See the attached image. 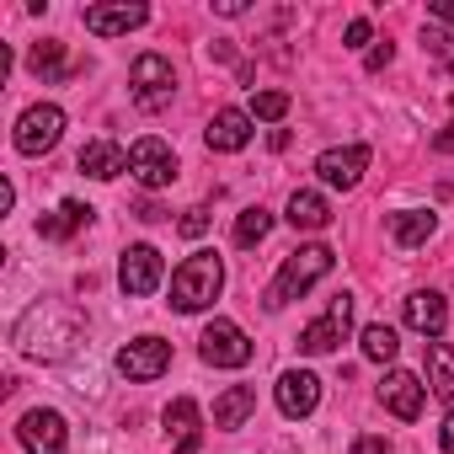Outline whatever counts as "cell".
<instances>
[{
	"instance_id": "1",
	"label": "cell",
	"mask_w": 454,
	"mask_h": 454,
	"mask_svg": "<svg viewBox=\"0 0 454 454\" xmlns=\"http://www.w3.org/2000/svg\"><path fill=\"white\" fill-rule=\"evenodd\" d=\"M219 289H224V262H219L214 252H192V257L171 273V310L198 316V310H208V305L219 300Z\"/></svg>"
},
{
	"instance_id": "2",
	"label": "cell",
	"mask_w": 454,
	"mask_h": 454,
	"mask_svg": "<svg viewBox=\"0 0 454 454\" xmlns=\"http://www.w3.org/2000/svg\"><path fill=\"white\" fill-rule=\"evenodd\" d=\"M332 262H337V252L332 247H300V252H289L284 257V268H278V278L268 284V305L273 310H284L289 300H300V294H310L326 273H332Z\"/></svg>"
},
{
	"instance_id": "3",
	"label": "cell",
	"mask_w": 454,
	"mask_h": 454,
	"mask_svg": "<svg viewBox=\"0 0 454 454\" xmlns=\"http://www.w3.org/2000/svg\"><path fill=\"white\" fill-rule=\"evenodd\" d=\"M198 353H203V364H214V369H247V364H252V337H247L236 321H208L203 337H198Z\"/></svg>"
},
{
	"instance_id": "4",
	"label": "cell",
	"mask_w": 454,
	"mask_h": 454,
	"mask_svg": "<svg viewBox=\"0 0 454 454\" xmlns=\"http://www.w3.org/2000/svg\"><path fill=\"white\" fill-rule=\"evenodd\" d=\"M59 134H65V113L54 107V102H33L22 118H17V150L22 155H49L54 145H59Z\"/></svg>"
},
{
	"instance_id": "5",
	"label": "cell",
	"mask_w": 454,
	"mask_h": 454,
	"mask_svg": "<svg viewBox=\"0 0 454 454\" xmlns=\"http://www.w3.org/2000/svg\"><path fill=\"white\" fill-rule=\"evenodd\" d=\"M129 86H134V102L139 107H166L171 91H176V70L160 54H139L134 70H129Z\"/></svg>"
},
{
	"instance_id": "6",
	"label": "cell",
	"mask_w": 454,
	"mask_h": 454,
	"mask_svg": "<svg viewBox=\"0 0 454 454\" xmlns=\"http://www.w3.org/2000/svg\"><path fill=\"white\" fill-rule=\"evenodd\" d=\"M348 326H353V300H348V294H337V300L326 305V316H321V321H310V326L300 332V353H310V358L337 353V348H342V337H348Z\"/></svg>"
},
{
	"instance_id": "7",
	"label": "cell",
	"mask_w": 454,
	"mask_h": 454,
	"mask_svg": "<svg viewBox=\"0 0 454 454\" xmlns=\"http://www.w3.org/2000/svg\"><path fill=\"white\" fill-rule=\"evenodd\" d=\"M129 171H134V182L139 187H171V176H176V155H171V145L166 139H134L129 145Z\"/></svg>"
},
{
	"instance_id": "8",
	"label": "cell",
	"mask_w": 454,
	"mask_h": 454,
	"mask_svg": "<svg viewBox=\"0 0 454 454\" xmlns=\"http://www.w3.org/2000/svg\"><path fill=\"white\" fill-rule=\"evenodd\" d=\"M171 369V342H160V337H134L129 348H118V374L123 380H160Z\"/></svg>"
},
{
	"instance_id": "9",
	"label": "cell",
	"mask_w": 454,
	"mask_h": 454,
	"mask_svg": "<svg viewBox=\"0 0 454 454\" xmlns=\"http://www.w3.org/2000/svg\"><path fill=\"white\" fill-rule=\"evenodd\" d=\"M150 22V6L139 0H107V6H86V33L91 38H123Z\"/></svg>"
},
{
	"instance_id": "10",
	"label": "cell",
	"mask_w": 454,
	"mask_h": 454,
	"mask_svg": "<svg viewBox=\"0 0 454 454\" xmlns=\"http://www.w3.org/2000/svg\"><path fill=\"white\" fill-rule=\"evenodd\" d=\"M160 278H166V262H160L155 247H129V252H123V262H118V284H123V294L145 300V294L160 289Z\"/></svg>"
},
{
	"instance_id": "11",
	"label": "cell",
	"mask_w": 454,
	"mask_h": 454,
	"mask_svg": "<svg viewBox=\"0 0 454 454\" xmlns=\"http://www.w3.org/2000/svg\"><path fill=\"white\" fill-rule=\"evenodd\" d=\"M17 438H22V449H27V454H65L70 427H65V417H59V411L38 406V411H27V417L17 422Z\"/></svg>"
},
{
	"instance_id": "12",
	"label": "cell",
	"mask_w": 454,
	"mask_h": 454,
	"mask_svg": "<svg viewBox=\"0 0 454 454\" xmlns=\"http://www.w3.org/2000/svg\"><path fill=\"white\" fill-rule=\"evenodd\" d=\"M364 166H369V145H337V150H321L316 155V176L326 182V187H358V176H364Z\"/></svg>"
},
{
	"instance_id": "13",
	"label": "cell",
	"mask_w": 454,
	"mask_h": 454,
	"mask_svg": "<svg viewBox=\"0 0 454 454\" xmlns=\"http://www.w3.org/2000/svg\"><path fill=\"white\" fill-rule=\"evenodd\" d=\"M257 118L252 113H241V107H219L214 118H208V129H203V139H208V150H219V155H236V150H247L252 145V129Z\"/></svg>"
},
{
	"instance_id": "14",
	"label": "cell",
	"mask_w": 454,
	"mask_h": 454,
	"mask_svg": "<svg viewBox=\"0 0 454 454\" xmlns=\"http://www.w3.org/2000/svg\"><path fill=\"white\" fill-rule=\"evenodd\" d=\"M380 401H385V411H395L401 422H417V417H422V401H427V385H422L417 374H406V369H390V374L380 380Z\"/></svg>"
},
{
	"instance_id": "15",
	"label": "cell",
	"mask_w": 454,
	"mask_h": 454,
	"mask_svg": "<svg viewBox=\"0 0 454 454\" xmlns=\"http://www.w3.org/2000/svg\"><path fill=\"white\" fill-rule=\"evenodd\" d=\"M321 406V380L310 369H284L278 374V411L284 417H310Z\"/></svg>"
},
{
	"instance_id": "16",
	"label": "cell",
	"mask_w": 454,
	"mask_h": 454,
	"mask_svg": "<svg viewBox=\"0 0 454 454\" xmlns=\"http://www.w3.org/2000/svg\"><path fill=\"white\" fill-rule=\"evenodd\" d=\"M406 326L438 342V332L449 326V305H443V294H438V289H417V294H406Z\"/></svg>"
},
{
	"instance_id": "17",
	"label": "cell",
	"mask_w": 454,
	"mask_h": 454,
	"mask_svg": "<svg viewBox=\"0 0 454 454\" xmlns=\"http://www.w3.org/2000/svg\"><path fill=\"white\" fill-rule=\"evenodd\" d=\"M91 214H97L91 203H81V198H65L54 214H43V219H38V236H43V241H70L75 231H86V224H91Z\"/></svg>"
},
{
	"instance_id": "18",
	"label": "cell",
	"mask_w": 454,
	"mask_h": 454,
	"mask_svg": "<svg viewBox=\"0 0 454 454\" xmlns=\"http://www.w3.org/2000/svg\"><path fill=\"white\" fill-rule=\"evenodd\" d=\"M86 176H97V182H113L118 171H129V150L123 145H113V139H91L86 150H81V160H75Z\"/></svg>"
},
{
	"instance_id": "19",
	"label": "cell",
	"mask_w": 454,
	"mask_h": 454,
	"mask_svg": "<svg viewBox=\"0 0 454 454\" xmlns=\"http://www.w3.org/2000/svg\"><path fill=\"white\" fill-rule=\"evenodd\" d=\"M438 231V214L433 208H401V214H390V236H395V247H422L427 236Z\"/></svg>"
},
{
	"instance_id": "20",
	"label": "cell",
	"mask_w": 454,
	"mask_h": 454,
	"mask_svg": "<svg viewBox=\"0 0 454 454\" xmlns=\"http://www.w3.org/2000/svg\"><path fill=\"white\" fill-rule=\"evenodd\" d=\"M252 411H257V390H252V385H231V390L214 401V427H224V433H231V427H247Z\"/></svg>"
},
{
	"instance_id": "21",
	"label": "cell",
	"mask_w": 454,
	"mask_h": 454,
	"mask_svg": "<svg viewBox=\"0 0 454 454\" xmlns=\"http://www.w3.org/2000/svg\"><path fill=\"white\" fill-rule=\"evenodd\" d=\"M289 224H294V231H326V224H332V203H326L321 192L300 187V192L289 198Z\"/></svg>"
},
{
	"instance_id": "22",
	"label": "cell",
	"mask_w": 454,
	"mask_h": 454,
	"mask_svg": "<svg viewBox=\"0 0 454 454\" xmlns=\"http://www.w3.org/2000/svg\"><path fill=\"white\" fill-rule=\"evenodd\" d=\"M427 390L454 401V348L449 342H427Z\"/></svg>"
},
{
	"instance_id": "23",
	"label": "cell",
	"mask_w": 454,
	"mask_h": 454,
	"mask_svg": "<svg viewBox=\"0 0 454 454\" xmlns=\"http://www.w3.org/2000/svg\"><path fill=\"white\" fill-rule=\"evenodd\" d=\"M166 433L176 438V449H182V443H198V401H192V395H176V401L166 406Z\"/></svg>"
},
{
	"instance_id": "24",
	"label": "cell",
	"mask_w": 454,
	"mask_h": 454,
	"mask_svg": "<svg viewBox=\"0 0 454 454\" xmlns=\"http://www.w3.org/2000/svg\"><path fill=\"white\" fill-rule=\"evenodd\" d=\"M268 231H273V214H268L262 203H252V208H241V219H236V247L252 252L257 241H268Z\"/></svg>"
},
{
	"instance_id": "25",
	"label": "cell",
	"mask_w": 454,
	"mask_h": 454,
	"mask_svg": "<svg viewBox=\"0 0 454 454\" xmlns=\"http://www.w3.org/2000/svg\"><path fill=\"white\" fill-rule=\"evenodd\" d=\"M395 353H401L395 326H385V321L364 326V358H369V364H395Z\"/></svg>"
},
{
	"instance_id": "26",
	"label": "cell",
	"mask_w": 454,
	"mask_h": 454,
	"mask_svg": "<svg viewBox=\"0 0 454 454\" xmlns=\"http://www.w3.org/2000/svg\"><path fill=\"white\" fill-rule=\"evenodd\" d=\"M27 70H33V75H65V43H54V38L33 43V54H27Z\"/></svg>"
},
{
	"instance_id": "27",
	"label": "cell",
	"mask_w": 454,
	"mask_h": 454,
	"mask_svg": "<svg viewBox=\"0 0 454 454\" xmlns=\"http://www.w3.org/2000/svg\"><path fill=\"white\" fill-rule=\"evenodd\" d=\"M422 49H427V59H433V65H443V70L454 75V38H449V33L427 27V33H422Z\"/></svg>"
},
{
	"instance_id": "28",
	"label": "cell",
	"mask_w": 454,
	"mask_h": 454,
	"mask_svg": "<svg viewBox=\"0 0 454 454\" xmlns=\"http://www.w3.org/2000/svg\"><path fill=\"white\" fill-rule=\"evenodd\" d=\"M284 113H289V97H284V91H257V97H252V118L278 123Z\"/></svg>"
},
{
	"instance_id": "29",
	"label": "cell",
	"mask_w": 454,
	"mask_h": 454,
	"mask_svg": "<svg viewBox=\"0 0 454 454\" xmlns=\"http://www.w3.org/2000/svg\"><path fill=\"white\" fill-rule=\"evenodd\" d=\"M176 231H182V236H192V241H198V236H203V231H208V208H203V203H192V208H187V214H182V224H176Z\"/></svg>"
},
{
	"instance_id": "30",
	"label": "cell",
	"mask_w": 454,
	"mask_h": 454,
	"mask_svg": "<svg viewBox=\"0 0 454 454\" xmlns=\"http://www.w3.org/2000/svg\"><path fill=\"white\" fill-rule=\"evenodd\" d=\"M353 454H390V443H385L380 433H364V438L353 443Z\"/></svg>"
},
{
	"instance_id": "31",
	"label": "cell",
	"mask_w": 454,
	"mask_h": 454,
	"mask_svg": "<svg viewBox=\"0 0 454 454\" xmlns=\"http://www.w3.org/2000/svg\"><path fill=\"white\" fill-rule=\"evenodd\" d=\"M364 43H369V22L353 17V22H348V49H364Z\"/></svg>"
},
{
	"instance_id": "32",
	"label": "cell",
	"mask_w": 454,
	"mask_h": 454,
	"mask_svg": "<svg viewBox=\"0 0 454 454\" xmlns=\"http://www.w3.org/2000/svg\"><path fill=\"white\" fill-rule=\"evenodd\" d=\"M390 59H395V49H390V43H380V49H369V59H364V65H369V70H385Z\"/></svg>"
},
{
	"instance_id": "33",
	"label": "cell",
	"mask_w": 454,
	"mask_h": 454,
	"mask_svg": "<svg viewBox=\"0 0 454 454\" xmlns=\"http://www.w3.org/2000/svg\"><path fill=\"white\" fill-rule=\"evenodd\" d=\"M438 443H443V454H454V411L443 417V427H438Z\"/></svg>"
},
{
	"instance_id": "34",
	"label": "cell",
	"mask_w": 454,
	"mask_h": 454,
	"mask_svg": "<svg viewBox=\"0 0 454 454\" xmlns=\"http://www.w3.org/2000/svg\"><path fill=\"white\" fill-rule=\"evenodd\" d=\"M427 12H433L438 22H449V27H454V0H433V6H427Z\"/></svg>"
},
{
	"instance_id": "35",
	"label": "cell",
	"mask_w": 454,
	"mask_h": 454,
	"mask_svg": "<svg viewBox=\"0 0 454 454\" xmlns=\"http://www.w3.org/2000/svg\"><path fill=\"white\" fill-rule=\"evenodd\" d=\"M214 12H219V17H241L247 0H214Z\"/></svg>"
},
{
	"instance_id": "36",
	"label": "cell",
	"mask_w": 454,
	"mask_h": 454,
	"mask_svg": "<svg viewBox=\"0 0 454 454\" xmlns=\"http://www.w3.org/2000/svg\"><path fill=\"white\" fill-rule=\"evenodd\" d=\"M139 219H145V224H155V219H166V214H160V203H150V198H145V203H139Z\"/></svg>"
},
{
	"instance_id": "37",
	"label": "cell",
	"mask_w": 454,
	"mask_h": 454,
	"mask_svg": "<svg viewBox=\"0 0 454 454\" xmlns=\"http://www.w3.org/2000/svg\"><path fill=\"white\" fill-rule=\"evenodd\" d=\"M438 150H454V123H449V129L438 134Z\"/></svg>"
}]
</instances>
